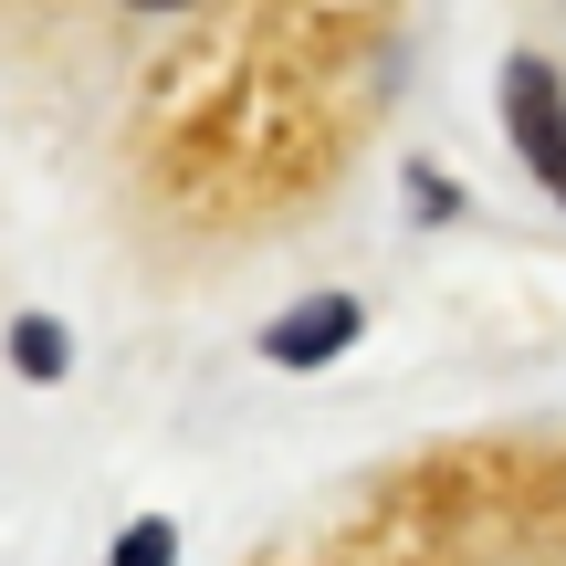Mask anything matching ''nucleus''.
Listing matches in <instances>:
<instances>
[{
	"instance_id": "f257e3e1",
	"label": "nucleus",
	"mask_w": 566,
	"mask_h": 566,
	"mask_svg": "<svg viewBox=\"0 0 566 566\" xmlns=\"http://www.w3.org/2000/svg\"><path fill=\"white\" fill-rule=\"evenodd\" d=\"M504 116H514V147L535 158V179L566 200V95H556L546 63H514L504 74Z\"/></svg>"
},
{
	"instance_id": "f03ea898",
	"label": "nucleus",
	"mask_w": 566,
	"mask_h": 566,
	"mask_svg": "<svg viewBox=\"0 0 566 566\" xmlns=\"http://www.w3.org/2000/svg\"><path fill=\"white\" fill-rule=\"evenodd\" d=\"M346 346H357V294H304L294 315L263 325L273 367H325V357H346Z\"/></svg>"
},
{
	"instance_id": "7ed1b4c3",
	"label": "nucleus",
	"mask_w": 566,
	"mask_h": 566,
	"mask_svg": "<svg viewBox=\"0 0 566 566\" xmlns=\"http://www.w3.org/2000/svg\"><path fill=\"white\" fill-rule=\"evenodd\" d=\"M63 357H74V346H63L53 315H21L11 325V367H21V378H63Z\"/></svg>"
},
{
	"instance_id": "20e7f679",
	"label": "nucleus",
	"mask_w": 566,
	"mask_h": 566,
	"mask_svg": "<svg viewBox=\"0 0 566 566\" xmlns=\"http://www.w3.org/2000/svg\"><path fill=\"white\" fill-rule=\"evenodd\" d=\"M105 566H179V525H168V514H137V525L105 546Z\"/></svg>"
},
{
	"instance_id": "39448f33",
	"label": "nucleus",
	"mask_w": 566,
	"mask_h": 566,
	"mask_svg": "<svg viewBox=\"0 0 566 566\" xmlns=\"http://www.w3.org/2000/svg\"><path fill=\"white\" fill-rule=\"evenodd\" d=\"M126 11H189V0H126Z\"/></svg>"
}]
</instances>
